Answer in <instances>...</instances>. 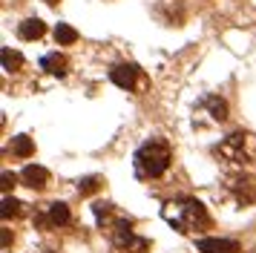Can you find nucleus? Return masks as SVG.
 I'll return each mask as SVG.
<instances>
[{
    "label": "nucleus",
    "mask_w": 256,
    "mask_h": 253,
    "mask_svg": "<svg viewBox=\"0 0 256 253\" xmlns=\"http://www.w3.org/2000/svg\"><path fill=\"white\" fill-rule=\"evenodd\" d=\"M208 106H210V112H213V118H216V121H222V118L228 115V106H224V101H222V98H208Z\"/></svg>",
    "instance_id": "nucleus-11"
},
{
    "label": "nucleus",
    "mask_w": 256,
    "mask_h": 253,
    "mask_svg": "<svg viewBox=\"0 0 256 253\" xmlns=\"http://www.w3.org/2000/svg\"><path fill=\"white\" fill-rule=\"evenodd\" d=\"M98 184H101V178H95V176H90V178H84V182H78V190H81V193H92V190H98Z\"/></svg>",
    "instance_id": "nucleus-12"
},
{
    "label": "nucleus",
    "mask_w": 256,
    "mask_h": 253,
    "mask_svg": "<svg viewBox=\"0 0 256 253\" xmlns=\"http://www.w3.org/2000/svg\"><path fill=\"white\" fill-rule=\"evenodd\" d=\"M40 66L46 69V72H52V75H64V72H66V58L64 55H46L40 60Z\"/></svg>",
    "instance_id": "nucleus-9"
},
{
    "label": "nucleus",
    "mask_w": 256,
    "mask_h": 253,
    "mask_svg": "<svg viewBox=\"0 0 256 253\" xmlns=\"http://www.w3.org/2000/svg\"><path fill=\"white\" fill-rule=\"evenodd\" d=\"M110 78H112V84L116 86H121V90H130L132 86V80H136V66H116L112 72H110Z\"/></svg>",
    "instance_id": "nucleus-6"
},
{
    "label": "nucleus",
    "mask_w": 256,
    "mask_h": 253,
    "mask_svg": "<svg viewBox=\"0 0 256 253\" xmlns=\"http://www.w3.org/2000/svg\"><path fill=\"white\" fill-rule=\"evenodd\" d=\"M55 40L64 46H72L75 40H78V32L72 29V26H66V23H58V29H55Z\"/></svg>",
    "instance_id": "nucleus-10"
},
{
    "label": "nucleus",
    "mask_w": 256,
    "mask_h": 253,
    "mask_svg": "<svg viewBox=\"0 0 256 253\" xmlns=\"http://www.w3.org/2000/svg\"><path fill=\"white\" fill-rule=\"evenodd\" d=\"M12 152L18 156V158H29V156L35 152V141H32L29 136H18L12 141Z\"/></svg>",
    "instance_id": "nucleus-8"
},
{
    "label": "nucleus",
    "mask_w": 256,
    "mask_h": 253,
    "mask_svg": "<svg viewBox=\"0 0 256 253\" xmlns=\"http://www.w3.org/2000/svg\"><path fill=\"white\" fill-rule=\"evenodd\" d=\"M44 32H46V26H44V20H38V18H29V20H24L18 26V38L20 40H35Z\"/></svg>",
    "instance_id": "nucleus-5"
},
{
    "label": "nucleus",
    "mask_w": 256,
    "mask_h": 253,
    "mask_svg": "<svg viewBox=\"0 0 256 253\" xmlns=\"http://www.w3.org/2000/svg\"><path fill=\"white\" fill-rule=\"evenodd\" d=\"M170 147L162 138H150L147 144H141V150L136 152V167H138V176L144 178H158L167 167H170Z\"/></svg>",
    "instance_id": "nucleus-2"
},
{
    "label": "nucleus",
    "mask_w": 256,
    "mask_h": 253,
    "mask_svg": "<svg viewBox=\"0 0 256 253\" xmlns=\"http://www.w3.org/2000/svg\"><path fill=\"white\" fill-rule=\"evenodd\" d=\"M70 222V207L55 202V204L46 207V224H66Z\"/></svg>",
    "instance_id": "nucleus-7"
},
{
    "label": "nucleus",
    "mask_w": 256,
    "mask_h": 253,
    "mask_svg": "<svg viewBox=\"0 0 256 253\" xmlns=\"http://www.w3.org/2000/svg\"><path fill=\"white\" fill-rule=\"evenodd\" d=\"M46 3H49V6H55V3H58V0H46Z\"/></svg>",
    "instance_id": "nucleus-15"
},
{
    "label": "nucleus",
    "mask_w": 256,
    "mask_h": 253,
    "mask_svg": "<svg viewBox=\"0 0 256 253\" xmlns=\"http://www.w3.org/2000/svg\"><path fill=\"white\" fill-rule=\"evenodd\" d=\"M164 218L173 228H178L182 233H196V230H204L210 224L204 207L198 204V202H190V198L176 202V204H167L164 207Z\"/></svg>",
    "instance_id": "nucleus-1"
},
{
    "label": "nucleus",
    "mask_w": 256,
    "mask_h": 253,
    "mask_svg": "<svg viewBox=\"0 0 256 253\" xmlns=\"http://www.w3.org/2000/svg\"><path fill=\"white\" fill-rule=\"evenodd\" d=\"M20 178H24L26 187H32V190H44L49 184V172L40 167V164H29L24 172H20Z\"/></svg>",
    "instance_id": "nucleus-4"
},
{
    "label": "nucleus",
    "mask_w": 256,
    "mask_h": 253,
    "mask_svg": "<svg viewBox=\"0 0 256 253\" xmlns=\"http://www.w3.org/2000/svg\"><path fill=\"white\" fill-rule=\"evenodd\" d=\"M196 248L202 253H239V244H236L233 239H213V236L198 239Z\"/></svg>",
    "instance_id": "nucleus-3"
},
{
    "label": "nucleus",
    "mask_w": 256,
    "mask_h": 253,
    "mask_svg": "<svg viewBox=\"0 0 256 253\" xmlns=\"http://www.w3.org/2000/svg\"><path fill=\"white\" fill-rule=\"evenodd\" d=\"M18 202H14V198H3V216H14V213H18Z\"/></svg>",
    "instance_id": "nucleus-14"
},
{
    "label": "nucleus",
    "mask_w": 256,
    "mask_h": 253,
    "mask_svg": "<svg viewBox=\"0 0 256 253\" xmlns=\"http://www.w3.org/2000/svg\"><path fill=\"white\" fill-rule=\"evenodd\" d=\"M18 64H20V58L14 55V52H9V49H3V66L12 69V66H18Z\"/></svg>",
    "instance_id": "nucleus-13"
}]
</instances>
